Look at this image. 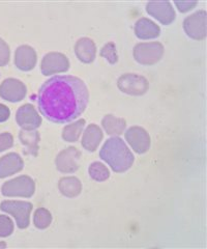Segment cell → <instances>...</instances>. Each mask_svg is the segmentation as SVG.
I'll list each match as a JSON object with an SVG mask.
<instances>
[{"instance_id":"cell-16","label":"cell","mask_w":207,"mask_h":249,"mask_svg":"<svg viewBox=\"0 0 207 249\" xmlns=\"http://www.w3.org/2000/svg\"><path fill=\"white\" fill-rule=\"evenodd\" d=\"M75 53L83 64H91L96 59V46L89 37H81L75 45Z\"/></svg>"},{"instance_id":"cell-25","label":"cell","mask_w":207,"mask_h":249,"mask_svg":"<svg viewBox=\"0 0 207 249\" xmlns=\"http://www.w3.org/2000/svg\"><path fill=\"white\" fill-rule=\"evenodd\" d=\"M99 55L106 58L111 65H115L118 61L116 46H115V44L112 42H109L104 45V47L101 49V52H99Z\"/></svg>"},{"instance_id":"cell-14","label":"cell","mask_w":207,"mask_h":249,"mask_svg":"<svg viewBox=\"0 0 207 249\" xmlns=\"http://www.w3.org/2000/svg\"><path fill=\"white\" fill-rule=\"evenodd\" d=\"M37 61L36 51L29 45H21L15 51V66L20 71L29 72L34 69Z\"/></svg>"},{"instance_id":"cell-12","label":"cell","mask_w":207,"mask_h":249,"mask_svg":"<svg viewBox=\"0 0 207 249\" xmlns=\"http://www.w3.org/2000/svg\"><path fill=\"white\" fill-rule=\"evenodd\" d=\"M146 12L163 25H170L175 20L176 14L169 1H151L146 3Z\"/></svg>"},{"instance_id":"cell-20","label":"cell","mask_w":207,"mask_h":249,"mask_svg":"<svg viewBox=\"0 0 207 249\" xmlns=\"http://www.w3.org/2000/svg\"><path fill=\"white\" fill-rule=\"evenodd\" d=\"M102 126L108 135L119 136L125 132L127 122L125 119L116 118L113 114H107L102 120Z\"/></svg>"},{"instance_id":"cell-21","label":"cell","mask_w":207,"mask_h":249,"mask_svg":"<svg viewBox=\"0 0 207 249\" xmlns=\"http://www.w3.org/2000/svg\"><path fill=\"white\" fill-rule=\"evenodd\" d=\"M19 139L23 145L27 147V153L32 154L33 156L37 155L38 149V143H40L41 135L40 132L36 130H21L19 132Z\"/></svg>"},{"instance_id":"cell-19","label":"cell","mask_w":207,"mask_h":249,"mask_svg":"<svg viewBox=\"0 0 207 249\" xmlns=\"http://www.w3.org/2000/svg\"><path fill=\"white\" fill-rule=\"evenodd\" d=\"M58 188L63 196L66 197L78 196L82 191V184L78 178L76 177H64L61 178L58 182Z\"/></svg>"},{"instance_id":"cell-13","label":"cell","mask_w":207,"mask_h":249,"mask_svg":"<svg viewBox=\"0 0 207 249\" xmlns=\"http://www.w3.org/2000/svg\"><path fill=\"white\" fill-rule=\"evenodd\" d=\"M16 122L23 130H36L41 127L42 118L32 104L22 105L16 113Z\"/></svg>"},{"instance_id":"cell-10","label":"cell","mask_w":207,"mask_h":249,"mask_svg":"<svg viewBox=\"0 0 207 249\" xmlns=\"http://www.w3.org/2000/svg\"><path fill=\"white\" fill-rule=\"evenodd\" d=\"M183 29L191 38L197 41L204 40L206 36V12L200 10L188 16L183 21Z\"/></svg>"},{"instance_id":"cell-23","label":"cell","mask_w":207,"mask_h":249,"mask_svg":"<svg viewBox=\"0 0 207 249\" xmlns=\"http://www.w3.org/2000/svg\"><path fill=\"white\" fill-rule=\"evenodd\" d=\"M52 214L49 210L45 208H38L33 214V224L38 230H46L52 223Z\"/></svg>"},{"instance_id":"cell-1","label":"cell","mask_w":207,"mask_h":249,"mask_svg":"<svg viewBox=\"0 0 207 249\" xmlns=\"http://www.w3.org/2000/svg\"><path fill=\"white\" fill-rule=\"evenodd\" d=\"M89 91L78 77L61 75L45 81L37 93V106L48 121L63 124L78 119L85 111Z\"/></svg>"},{"instance_id":"cell-27","label":"cell","mask_w":207,"mask_h":249,"mask_svg":"<svg viewBox=\"0 0 207 249\" xmlns=\"http://www.w3.org/2000/svg\"><path fill=\"white\" fill-rule=\"evenodd\" d=\"M11 49L3 38L0 37V67H4L10 62Z\"/></svg>"},{"instance_id":"cell-29","label":"cell","mask_w":207,"mask_h":249,"mask_svg":"<svg viewBox=\"0 0 207 249\" xmlns=\"http://www.w3.org/2000/svg\"><path fill=\"white\" fill-rule=\"evenodd\" d=\"M174 4L177 6V9L180 13H187L191 10H193L194 7L198 4L197 1H175Z\"/></svg>"},{"instance_id":"cell-8","label":"cell","mask_w":207,"mask_h":249,"mask_svg":"<svg viewBox=\"0 0 207 249\" xmlns=\"http://www.w3.org/2000/svg\"><path fill=\"white\" fill-rule=\"evenodd\" d=\"M81 152L75 146H68L61 151L55 159L58 171L63 174H74L80 167Z\"/></svg>"},{"instance_id":"cell-22","label":"cell","mask_w":207,"mask_h":249,"mask_svg":"<svg viewBox=\"0 0 207 249\" xmlns=\"http://www.w3.org/2000/svg\"><path fill=\"white\" fill-rule=\"evenodd\" d=\"M86 124V121L84 119L76 121L75 123H72L67 124L63 130V139L66 142H78V139L83 132L84 127Z\"/></svg>"},{"instance_id":"cell-18","label":"cell","mask_w":207,"mask_h":249,"mask_svg":"<svg viewBox=\"0 0 207 249\" xmlns=\"http://www.w3.org/2000/svg\"><path fill=\"white\" fill-rule=\"evenodd\" d=\"M135 35L140 40H151L157 38L160 35V28L155 22L148 18H141L136 22Z\"/></svg>"},{"instance_id":"cell-24","label":"cell","mask_w":207,"mask_h":249,"mask_svg":"<svg viewBox=\"0 0 207 249\" xmlns=\"http://www.w3.org/2000/svg\"><path fill=\"white\" fill-rule=\"evenodd\" d=\"M90 178L96 182H104L110 178V171L108 167L105 166L101 162L91 163L88 168Z\"/></svg>"},{"instance_id":"cell-4","label":"cell","mask_w":207,"mask_h":249,"mask_svg":"<svg viewBox=\"0 0 207 249\" xmlns=\"http://www.w3.org/2000/svg\"><path fill=\"white\" fill-rule=\"evenodd\" d=\"M33 206L29 201L22 200H3L0 204V210L4 213L14 216L17 222V227L20 230H25L29 227L30 213Z\"/></svg>"},{"instance_id":"cell-17","label":"cell","mask_w":207,"mask_h":249,"mask_svg":"<svg viewBox=\"0 0 207 249\" xmlns=\"http://www.w3.org/2000/svg\"><path fill=\"white\" fill-rule=\"evenodd\" d=\"M104 138L102 129L96 124H90L85 129L82 137V146L87 152H95Z\"/></svg>"},{"instance_id":"cell-15","label":"cell","mask_w":207,"mask_h":249,"mask_svg":"<svg viewBox=\"0 0 207 249\" xmlns=\"http://www.w3.org/2000/svg\"><path fill=\"white\" fill-rule=\"evenodd\" d=\"M24 168V161L17 153H9L0 158V178L16 175Z\"/></svg>"},{"instance_id":"cell-2","label":"cell","mask_w":207,"mask_h":249,"mask_svg":"<svg viewBox=\"0 0 207 249\" xmlns=\"http://www.w3.org/2000/svg\"><path fill=\"white\" fill-rule=\"evenodd\" d=\"M99 158L108 165L114 173H126L134 164L135 157L126 144L125 140L114 136L106 140L99 151Z\"/></svg>"},{"instance_id":"cell-11","label":"cell","mask_w":207,"mask_h":249,"mask_svg":"<svg viewBox=\"0 0 207 249\" xmlns=\"http://www.w3.org/2000/svg\"><path fill=\"white\" fill-rule=\"evenodd\" d=\"M126 139L137 154H145L150 147L151 139L147 131L139 126H134L126 132Z\"/></svg>"},{"instance_id":"cell-5","label":"cell","mask_w":207,"mask_h":249,"mask_svg":"<svg viewBox=\"0 0 207 249\" xmlns=\"http://www.w3.org/2000/svg\"><path fill=\"white\" fill-rule=\"evenodd\" d=\"M164 51V46L159 42L139 43L134 48V58L140 65L152 66L162 59Z\"/></svg>"},{"instance_id":"cell-3","label":"cell","mask_w":207,"mask_h":249,"mask_svg":"<svg viewBox=\"0 0 207 249\" xmlns=\"http://www.w3.org/2000/svg\"><path fill=\"white\" fill-rule=\"evenodd\" d=\"M35 192V182L29 176H20L3 183L1 193L6 197H32Z\"/></svg>"},{"instance_id":"cell-32","label":"cell","mask_w":207,"mask_h":249,"mask_svg":"<svg viewBox=\"0 0 207 249\" xmlns=\"http://www.w3.org/2000/svg\"><path fill=\"white\" fill-rule=\"evenodd\" d=\"M0 76H1V74H0Z\"/></svg>"},{"instance_id":"cell-9","label":"cell","mask_w":207,"mask_h":249,"mask_svg":"<svg viewBox=\"0 0 207 249\" xmlns=\"http://www.w3.org/2000/svg\"><path fill=\"white\" fill-rule=\"evenodd\" d=\"M27 95L25 83L16 78H6L0 84V98L11 103H17Z\"/></svg>"},{"instance_id":"cell-31","label":"cell","mask_w":207,"mask_h":249,"mask_svg":"<svg viewBox=\"0 0 207 249\" xmlns=\"http://www.w3.org/2000/svg\"><path fill=\"white\" fill-rule=\"evenodd\" d=\"M0 246H3V247H5L6 245H5V244H0Z\"/></svg>"},{"instance_id":"cell-28","label":"cell","mask_w":207,"mask_h":249,"mask_svg":"<svg viewBox=\"0 0 207 249\" xmlns=\"http://www.w3.org/2000/svg\"><path fill=\"white\" fill-rule=\"evenodd\" d=\"M14 145V137L10 132H3L0 133V153L11 149Z\"/></svg>"},{"instance_id":"cell-26","label":"cell","mask_w":207,"mask_h":249,"mask_svg":"<svg viewBox=\"0 0 207 249\" xmlns=\"http://www.w3.org/2000/svg\"><path fill=\"white\" fill-rule=\"evenodd\" d=\"M15 225L9 216L0 215V238H6L14 232Z\"/></svg>"},{"instance_id":"cell-7","label":"cell","mask_w":207,"mask_h":249,"mask_svg":"<svg viewBox=\"0 0 207 249\" xmlns=\"http://www.w3.org/2000/svg\"><path fill=\"white\" fill-rule=\"evenodd\" d=\"M70 67V60L64 54L60 52H49L42 59L41 72L44 76H50L67 72Z\"/></svg>"},{"instance_id":"cell-6","label":"cell","mask_w":207,"mask_h":249,"mask_svg":"<svg viewBox=\"0 0 207 249\" xmlns=\"http://www.w3.org/2000/svg\"><path fill=\"white\" fill-rule=\"evenodd\" d=\"M117 88L125 93L131 96H142L149 89L146 78L138 74H124L117 80Z\"/></svg>"},{"instance_id":"cell-30","label":"cell","mask_w":207,"mask_h":249,"mask_svg":"<svg viewBox=\"0 0 207 249\" xmlns=\"http://www.w3.org/2000/svg\"><path fill=\"white\" fill-rule=\"evenodd\" d=\"M11 109L4 104L0 103V123H4L10 119Z\"/></svg>"}]
</instances>
